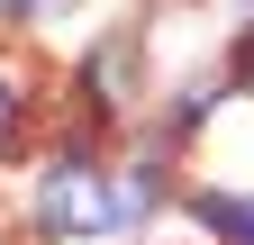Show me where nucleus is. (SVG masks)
I'll use <instances>...</instances> for the list:
<instances>
[{
	"label": "nucleus",
	"mask_w": 254,
	"mask_h": 245,
	"mask_svg": "<svg viewBox=\"0 0 254 245\" xmlns=\"http://www.w3.org/2000/svg\"><path fill=\"white\" fill-rule=\"evenodd\" d=\"M37 227H55V236L118 227V191H109L91 164H64V173H46V191H37Z\"/></svg>",
	"instance_id": "obj_1"
},
{
	"label": "nucleus",
	"mask_w": 254,
	"mask_h": 245,
	"mask_svg": "<svg viewBox=\"0 0 254 245\" xmlns=\"http://www.w3.org/2000/svg\"><path fill=\"white\" fill-rule=\"evenodd\" d=\"M200 218H209L218 236H236V245H254V200H236V191H200Z\"/></svg>",
	"instance_id": "obj_2"
},
{
	"label": "nucleus",
	"mask_w": 254,
	"mask_h": 245,
	"mask_svg": "<svg viewBox=\"0 0 254 245\" xmlns=\"http://www.w3.org/2000/svg\"><path fill=\"white\" fill-rule=\"evenodd\" d=\"M127 82H136V55H127V37L109 55H91V91H109V100H127Z\"/></svg>",
	"instance_id": "obj_3"
},
{
	"label": "nucleus",
	"mask_w": 254,
	"mask_h": 245,
	"mask_svg": "<svg viewBox=\"0 0 254 245\" xmlns=\"http://www.w3.org/2000/svg\"><path fill=\"white\" fill-rule=\"evenodd\" d=\"M9 118H18V100H9V82H0V136H9Z\"/></svg>",
	"instance_id": "obj_4"
},
{
	"label": "nucleus",
	"mask_w": 254,
	"mask_h": 245,
	"mask_svg": "<svg viewBox=\"0 0 254 245\" xmlns=\"http://www.w3.org/2000/svg\"><path fill=\"white\" fill-rule=\"evenodd\" d=\"M9 9H64V0H9Z\"/></svg>",
	"instance_id": "obj_5"
}]
</instances>
